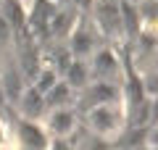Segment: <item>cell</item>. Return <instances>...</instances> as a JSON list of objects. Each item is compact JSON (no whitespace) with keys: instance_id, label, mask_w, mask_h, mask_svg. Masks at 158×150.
I'll return each mask as SVG.
<instances>
[{"instance_id":"1","label":"cell","mask_w":158,"mask_h":150,"mask_svg":"<svg viewBox=\"0 0 158 150\" xmlns=\"http://www.w3.org/2000/svg\"><path fill=\"white\" fill-rule=\"evenodd\" d=\"M121 121H124V113L118 111L116 103H100V106H92L87 111V124L95 134H108L113 132H121Z\"/></svg>"},{"instance_id":"2","label":"cell","mask_w":158,"mask_h":150,"mask_svg":"<svg viewBox=\"0 0 158 150\" xmlns=\"http://www.w3.org/2000/svg\"><path fill=\"white\" fill-rule=\"evenodd\" d=\"M92 13H95L98 29L106 37H116V34L124 32V24H121V0H95Z\"/></svg>"},{"instance_id":"3","label":"cell","mask_w":158,"mask_h":150,"mask_svg":"<svg viewBox=\"0 0 158 150\" xmlns=\"http://www.w3.org/2000/svg\"><path fill=\"white\" fill-rule=\"evenodd\" d=\"M16 134H19V142L24 148H48L50 145V137H48V129L40 127L37 119H27L21 116L16 124Z\"/></svg>"},{"instance_id":"4","label":"cell","mask_w":158,"mask_h":150,"mask_svg":"<svg viewBox=\"0 0 158 150\" xmlns=\"http://www.w3.org/2000/svg\"><path fill=\"white\" fill-rule=\"evenodd\" d=\"M16 106H19V113H21V116L40 119L48 111V100H45V92H40L32 84V87H24V92L19 95V100H16Z\"/></svg>"},{"instance_id":"5","label":"cell","mask_w":158,"mask_h":150,"mask_svg":"<svg viewBox=\"0 0 158 150\" xmlns=\"http://www.w3.org/2000/svg\"><path fill=\"white\" fill-rule=\"evenodd\" d=\"M100 103H118V87L111 79H98L95 84L85 87V106H100Z\"/></svg>"},{"instance_id":"6","label":"cell","mask_w":158,"mask_h":150,"mask_svg":"<svg viewBox=\"0 0 158 150\" xmlns=\"http://www.w3.org/2000/svg\"><path fill=\"white\" fill-rule=\"evenodd\" d=\"M77 129V113L69 106L61 108H50L48 113V134H56V137H66Z\"/></svg>"},{"instance_id":"7","label":"cell","mask_w":158,"mask_h":150,"mask_svg":"<svg viewBox=\"0 0 158 150\" xmlns=\"http://www.w3.org/2000/svg\"><path fill=\"white\" fill-rule=\"evenodd\" d=\"M92 77L98 79H113L118 74V58L111 48H103V50H95L92 53Z\"/></svg>"},{"instance_id":"8","label":"cell","mask_w":158,"mask_h":150,"mask_svg":"<svg viewBox=\"0 0 158 150\" xmlns=\"http://www.w3.org/2000/svg\"><path fill=\"white\" fill-rule=\"evenodd\" d=\"M90 77H92V71H90V66H87L82 58H74V61L63 69V79H66L74 90H85L87 84H90Z\"/></svg>"},{"instance_id":"9","label":"cell","mask_w":158,"mask_h":150,"mask_svg":"<svg viewBox=\"0 0 158 150\" xmlns=\"http://www.w3.org/2000/svg\"><path fill=\"white\" fill-rule=\"evenodd\" d=\"M92 53V34L85 27H77L71 34V56L74 58H87Z\"/></svg>"},{"instance_id":"10","label":"cell","mask_w":158,"mask_h":150,"mask_svg":"<svg viewBox=\"0 0 158 150\" xmlns=\"http://www.w3.org/2000/svg\"><path fill=\"white\" fill-rule=\"evenodd\" d=\"M142 87H145V92H148V95H158V74H153V77H148Z\"/></svg>"},{"instance_id":"11","label":"cell","mask_w":158,"mask_h":150,"mask_svg":"<svg viewBox=\"0 0 158 150\" xmlns=\"http://www.w3.org/2000/svg\"><path fill=\"white\" fill-rule=\"evenodd\" d=\"M150 124H158V95H153V100H150Z\"/></svg>"},{"instance_id":"12","label":"cell","mask_w":158,"mask_h":150,"mask_svg":"<svg viewBox=\"0 0 158 150\" xmlns=\"http://www.w3.org/2000/svg\"><path fill=\"white\" fill-rule=\"evenodd\" d=\"M145 145H150V148H158V127H153L150 132H148V140Z\"/></svg>"},{"instance_id":"13","label":"cell","mask_w":158,"mask_h":150,"mask_svg":"<svg viewBox=\"0 0 158 150\" xmlns=\"http://www.w3.org/2000/svg\"><path fill=\"white\" fill-rule=\"evenodd\" d=\"M71 3L79 11H92V6H95V0H71Z\"/></svg>"},{"instance_id":"14","label":"cell","mask_w":158,"mask_h":150,"mask_svg":"<svg viewBox=\"0 0 158 150\" xmlns=\"http://www.w3.org/2000/svg\"><path fill=\"white\" fill-rule=\"evenodd\" d=\"M56 3H66V0H56Z\"/></svg>"},{"instance_id":"15","label":"cell","mask_w":158,"mask_h":150,"mask_svg":"<svg viewBox=\"0 0 158 150\" xmlns=\"http://www.w3.org/2000/svg\"><path fill=\"white\" fill-rule=\"evenodd\" d=\"M129 3H140V0H129Z\"/></svg>"},{"instance_id":"16","label":"cell","mask_w":158,"mask_h":150,"mask_svg":"<svg viewBox=\"0 0 158 150\" xmlns=\"http://www.w3.org/2000/svg\"><path fill=\"white\" fill-rule=\"evenodd\" d=\"M3 3H6V0H0V6H3Z\"/></svg>"}]
</instances>
